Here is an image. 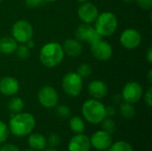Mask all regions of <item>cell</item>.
Masks as SVG:
<instances>
[{
  "label": "cell",
  "mask_w": 152,
  "mask_h": 151,
  "mask_svg": "<svg viewBox=\"0 0 152 151\" xmlns=\"http://www.w3.org/2000/svg\"><path fill=\"white\" fill-rule=\"evenodd\" d=\"M122 2H124V3H126V4H130V3H133L134 0H121Z\"/></svg>",
  "instance_id": "f35d334b"
},
{
  "label": "cell",
  "mask_w": 152,
  "mask_h": 151,
  "mask_svg": "<svg viewBox=\"0 0 152 151\" xmlns=\"http://www.w3.org/2000/svg\"><path fill=\"white\" fill-rule=\"evenodd\" d=\"M56 114L58 117L61 118H68L71 115V110L70 109L66 106V105H59L56 106Z\"/></svg>",
  "instance_id": "4316f807"
},
{
  "label": "cell",
  "mask_w": 152,
  "mask_h": 151,
  "mask_svg": "<svg viewBox=\"0 0 152 151\" xmlns=\"http://www.w3.org/2000/svg\"><path fill=\"white\" fill-rule=\"evenodd\" d=\"M36 125L34 116L28 112L12 114L9 120V131L16 137H24L31 133Z\"/></svg>",
  "instance_id": "6da1fadb"
},
{
  "label": "cell",
  "mask_w": 152,
  "mask_h": 151,
  "mask_svg": "<svg viewBox=\"0 0 152 151\" xmlns=\"http://www.w3.org/2000/svg\"><path fill=\"white\" fill-rule=\"evenodd\" d=\"M137 4L143 10L151 11L152 8V0H134Z\"/></svg>",
  "instance_id": "f546056e"
},
{
  "label": "cell",
  "mask_w": 152,
  "mask_h": 151,
  "mask_svg": "<svg viewBox=\"0 0 152 151\" xmlns=\"http://www.w3.org/2000/svg\"><path fill=\"white\" fill-rule=\"evenodd\" d=\"M61 85L67 95L77 97L83 89V78L77 72H69L63 77Z\"/></svg>",
  "instance_id": "5b68a950"
},
{
  "label": "cell",
  "mask_w": 152,
  "mask_h": 151,
  "mask_svg": "<svg viewBox=\"0 0 152 151\" xmlns=\"http://www.w3.org/2000/svg\"><path fill=\"white\" fill-rule=\"evenodd\" d=\"M14 53H16L17 57L20 60H27L30 55L29 48L26 44H21L17 46Z\"/></svg>",
  "instance_id": "d4e9b609"
},
{
  "label": "cell",
  "mask_w": 152,
  "mask_h": 151,
  "mask_svg": "<svg viewBox=\"0 0 152 151\" xmlns=\"http://www.w3.org/2000/svg\"><path fill=\"white\" fill-rule=\"evenodd\" d=\"M64 55L62 46L59 43L50 42L41 48L39 60L44 66L47 68H54L62 61Z\"/></svg>",
  "instance_id": "7a4b0ae2"
},
{
  "label": "cell",
  "mask_w": 152,
  "mask_h": 151,
  "mask_svg": "<svg viewBox=\"0 0 152 151\" xmlns=\"http://www.w3.org/2000/svg\"><path fill=\"white\" fill-rule=\"evenodd\" d=\"M61 46L64 54H66L69 57H73V58L77 57L83 52V45L81 42L78 41L77 39H73V38L67 39L64 41L63 45Z\"/></svg>",
  "instance_id": "2e32d148"
},
{
  "label": "cell",
  "mask_w": 152,
  "mask_h": 151,
  "mask_svg": "<svg viewBox=\"0 0 152 151\" xmlns=\"http://www.w3.org/2000/svg\"><path fill=\"white\" fill-rule=\"evenodd\" d=\"M37 98L39 103L46 109L56 107L59 101L57 91L50 85L43 86L38 92Z\"/></svg>",
  "instance_id": "ba28073f"
},
{
  "label": "cell",
  "mask_w": 152,
  "mask_h": 151,
  "mask_svg": "<svg viewBox=\"0 0 152 151\" xmlns=\"http://www.w3.org/2000/svg\"><path fill=\"white\" fill-rule=\"evenodd\" d=\"M25 44H27L26 45H27V46H28V48H30V47H31V48H33V47L35 46V44H34V42H33V41H32L31 39H29V40H28V41L27 43H25Z\"/></svg>",
  "instance_id": "d590c367"
},
{
  "label": "cell",
  "mask_w": 152,
  "mask_h": 151,
  "mask_svg": "<svg viewBox=\"0 0 152 151\" xmlns=\"http://www.w3.org/2000/svg\"><path fill=\"white\" fill-rule=\"evenodd\" d=\"M100 124H101L102 130L110 134H113L117 130V124L110 117H105Z\"/></svg>",
  "instance_id": "603a6c76"
},
{
  "label": "cell",
  "mask_w": 152,
  "mask_h": 151,
  "mask_svg": "<svg viewBox=\"0 0 152 151\" xmlns=\"http://www.w3.org/2000/svg\"><path fill=\"white\" fill-rule=\"evenodd\" d=\"M1 1H2V0H0V3H1Z\"/></svg>",
  "instance_id": "7bdbcfd3"
},
{
  "label": "cell",
  "mask_w": 152,
  "mask_h": 151,
  "mask_svg": "<svg viewBox=\"0 0 152 151\" xmlns=\"http://www.w3.org/2000/svg\"><path fill=\"white\" fill-rule=\"evenodd\" d=\"M119 111H120V114L122 115V117L126 119H131L135 115V109L133 106V104H131L129 102H126V101L120 105Z\"/></svg>",
  "instance_id": "7402d4cb"
},
{
  "label": "cell",
  "mask_w": 152,
  "mask_h": 151,
  "mask_svg": "<svg viewBox=\"0 0 152 151\" xmlns=\"http://www.w3.org/2000/svg\"><path fill=\"white\" fill-rule=\"evenodd\" d=\"M0 151H20V149L12 143H6L0 148Z\"/></svg>",
  "instance_id": "4dcf8cb0"
},
{
  "label": "cell",
  "mask_w": 152,
  "mask_h": 151,
  "mask_svg": "<svg viewBox=\"0 0 152 151\" xmlns=\"http://www.w3.org/2000/svg\"><path fill=\"white\" fill-rule=\"evenodd\" d=\"M12 37L21 44L27 43L33 36V27L26 20H17L12 28Z\"/></svg>",
  "instance_id": "8992f818"
},
{
  "label": "cell",
  "mask_w": 152,
  "mask_h": 151,
  "mask_svg": "<svg viewBox=\"0 0 152 151\" xmlns=\"http://www.w3.org/2000/svg\"><path fill=\"white\" fill-rule=\"evenodd\" d=\"M143 93L142 86L134 81L128 82L122 90V99L126 102H129L131 104H134L138 102Z\"/></svg>",
  "instance_id": "9c48e42d"
},
{
  "label": "cell",
  "mask_w": 152,
  "mask_h": 151,
  "mask_svg": "<svg viewBox=\"0 0 152 151\" xmlns=\"http://www.w3.org/2000/svg\"><path fill=\"white\" fill-rule=\"evenodd\" d=\"M146 57H147V60L150 63L152 62V48L150 47L147 51V54H146Z\"/></svg>",
  "instance_id": "e575fe53"
},
{
  "label": "cell",
  "mask_w": 152,
  "mask_h": 151,
  "mask_svg": "<svg viewBox=\"0 0 152 151\" xmlns=\"http://www.w3.org/2000/svg\"><path fill=\"white\" fill-rule=\"evenodd\" d=\"M25 3L28 7L35 8V7L41 5L44 3V0H25Z\"/></svg>",
  "instance_id": "1f68e13d"
},
{
  "label": "cell",
  "mask_w": 152,
  "mask_h": 151,
  "mask_svg": "<svg viewBox=\"0 0 152 151\" xmlns=\"http://www.w3.org/2000/svg\"><path fill=\"white\" fill-rule=\"evenodd\" d=\"M91 147L88 136L84 133H77L70 139L68 150L69 151H90Z\"/></svg>",
  "instance_id": "5bb4252c"
},
{
  "label": "cell",
  "mask_w": 152,
  "mask_h": 151,
  "mask_svg": "<svg viewBox=\"0 0 152 151\" xmlns=\"http://www.w3.org/2000/svg\"><path fill=\"white\" fill-rule=\"evenodd\" d=\"M75 36L78 41L88 42L90 44L102 37L93 26H91L90 24H86V23L80 24L76 28Z\"/></svg>",
  "instance_id": "8fae6325"
},
{
  "label": "cell",
  "mask_w": 152,
  "mask_h": 151,
  "mask_svg": "<svg viewBox=\"0 0 152 151\" xmlns=\"http://www.w3.org/2000/svg\"><path fill=\"white\" fill-rule=\"evenodd\" d=\"M77 15L84 23L91 24L94 22L95 20L97 19L99 15V12L96 5L89 2H86L83 3V4L78 8Z\"/></svg>",
  "instance_id": "4fadbf2b"
},
{
  "label": "cell",
  "mask_w": 152,
  "mask_h": 151,
  "mask_svg": "<svg viewBox=\"0 0 152 151\" xmlns=\"http://www.w3.org/2000/svg\"><path fill=\"white\" fill-rule=\"evenodd\" d=\"M56 0H44V2H48V3H51V2H54Z\"/></svg>",
  "instance_id": "60d3db41"
},
{
  "label": "cell",
  "mask_w": 152,
  "mask_h": 151,
  "mask_svg": "<svg viewBox=\"0 0 152 151\" xmlns=\"http://www.w3.org/2000/svg\"><path fill=\"white\" fill-rule=\"evenodd\" d=\"M69 128L70 130L77 133H83L86 129V125L83 119L79 117H73L69 120Z\"/></svg>",
  "instance_id": "ffe728a7"
},
{
  "label": "cell",
  "mask_w": 152,
  "mask_h": 151,
  "mask_svg": "<svg viewBox=\"0 0 152 151\" xmlns=\"http://www.w3.org/2000/svg\"><path fill=\"white\" fill-rule=\"evenodd\" d=\"M108 151H134L132 145L124 141H118L115 143H112Z\"/></svg>",
  "instance_id": "cb8c5ba5"
},
{
  "label": "cell",
  "mask_w": 152,
  "mask_h": 151,
  "mask_svg": "<svg viewBox=\"0 0 152 151\" xmlns=\"http://www.w3.org/2000/svg\"><path fill=\"white\" fill-rule=\"evenodd\" d=\"M148 79H149V82L150 83H151L152 82V70L151 69L150 71H149V75H148Z\"/></svg>",
  "instance_id": "8d00e7d4"
},
{
  "label": "cell",
  "mask_w": 152,
  "mask_h": 151,
  "mask_svg": "<svg viewBox=\"0 0 152 151\" xmlns=\"http://www.w3.org/2000/svg\"><path fill=\"white\" fill-rule=\"evenodd\" d=\"M91 146L99 151L107 150L112 144L111 134L100 130L95 132L90 139Z\"/></svg>",
  "instance_id": "7c38bea8"
},
{
  "label": "cell",
  "mask_w": 152,
  "mask_h": 151,
  "mask_svg": "<svg viewBox=\"0 0 152 151\" xmlns=\"http://www.w3.org/2000/svg\"><path fill=\"white\" fill-rule=\"evenodd\" d=\"M117 16L110 12H104L98 15L95 20V30L101 36H110L113 35L118 28Z\"/></svg>",
  "instance_id": "277c9868"
},
{
  "label": "cell",
  "mask_w": 152,
  "mask_h": 151,
  "mask_svg": "<svg viewBox=\"0 0 152 151\" xmlns=\"http://www.w3.org/2000/svg\"><path fill=\"white\" fill-rule=\"evenodd\" d=\"M151 93H152V87H149L148 90L146 91L145 93V96H144V101L146 102V104L148 105V107H151L152 105V97H151Z\"/></svg>",
  "instance_id": "d6a6232c"
},
{
  "label": "cell",
  "mask_w": 152,
  "mask_h": 151,
  "mask_svg": "<svg viewBox=\"0 0 152 151\" xmlns=\"http://www.w3.org/2000/svg\"><path fill=\"white\" fill-rule=\"evenodd\" d=\"M20 89L19 81L13 77H4L0 79V93L5 96H12Z\"/></svg>",
  "instance_id": "9a60e30c"
},
{
  "label": "cell",
  "mask_w": 152,
  "mask_h": 151,
  "mask_svg": "<svg viewBox=\"0 0 152 151\" xmlns=\"http://www.w3.org/2000/svg\"><path fill=\"white\" fill-rule=\"evenodd\" d=\"M77 73L82 77V78H86L90 77V75L92 74V68L88 63H82L77 67Z\"/></svg>",
  "instance_id": "484cf974"
},
{
  "label": "cell",
  "mask_w": 152,
  "mask_h": 151,
  "mask_svg": "<svg viewBox=\"0 0 152 151\" xmlns=\"http://www.w3.org/2000/svg\"><path fill=\"white\" fill-rule=\"evenodd\" d=\"M23 151H36V150H34L33 149H31V148H30V149H27V150H23Z\"/></svg>",
  "instance_id": "b9f144b4"
},
{
  "label": "cell",
  "mask_w": 152,
  "mask_h": 151,
  "mask_svg": "<svg viewBox=\"0 0 152 151\" xmlns=\"http://www.w3.org/2000/svg\"><path fill=\"white\" fill-rule=\"evenodd\" d=\"M82 114L88 123L98 125L106 117L105 106L96 99L87 100L82 106Z\"/></svg>",
  "instance_id": "3957f363"
},
{
  "label": "cell",
  "mask_w": 152,
  "mask_h": 151,
  "mask_svg": "<svg viewBox=\"0 0 152 151\" xmlns=\"http://www.w3.org/2000/svg\"><path fill=\"white\" fill-rule=\"evenodd\" d=\"M77 2H79V3H81V4H83V3H86V2H88V0H77Z\"/></svg>",
  "instance_id": "ab89813d"
},
{
  "label": "cell",
  "mask_w": 152,
  "mask_h": 151,
  "mask_svg": "<svg viewBox=\"0 0 152 151\" xmlns=\"http://www.w3.org/2000/svg\"><path fill=\"white\" fill-rule=\"evenodd\" d=\"M88 93L89 94L96 100H101L104 98L108 93V86L107 85L100 80L92 81L88 85Z\"/></svg>",
  "instance_id": "e0dca14e"
},
{
  "label": "cell",
  "mask_w": 152,
  "mask_h": 151,
  "mask_svg": "<svg viewBox=\"0 0 152 151\" xmlns=\"http://www.w3.org/2000/svg\"><path fill=\"white\" fill-rule=\"evenodd\" d=\"M90 44L91 53L96 60L100 61H107L111 58L113 53L112 46L107 41L102 39V37L94 41Z\"/></svg>",
  "instance_id": "52a82bcc"
},
{
  "label": "cell",
  "mask_w": 152,
  "mask_h": 151,
  "mask_svg": "<svg viewBox=\"0 0 152 151\" xmlns=\"http://www.w3.org/2000/svg\"><path fill=\"white\" fill-rule=\"evenodd\" d=\"M9 133H10V131H9L8 125H6L4 122L0 120V143H3L7 140Z\"/></svg>",
  "instance_id": "83f0119b"
},
{
  "label": "cell",
  "mask_w": 152,
  "mask_h": 151,
  "mask_svg": "<svg viewBox=\"0 0 152 151\" xmlns=\"http://www.w3.org/2000/svg\"><path fill=\"white\" fill-rule=\"evenodd\" d=\"M28 143L31 149L34 150H43L46 147L47 141L45 137L38 133H29L28 134Z\"/></svg>",
  "instance_id": "ac0fdd59"
},
{
  "label": "cell",
  "mask_w": 152,
  "mask_h": 151,
  "mask_svg": "<svg viewBox=\"0 0 152 151\" xmlns=\"http://www.w3.org/2000/svg\"><path fill=\"white\" fill-rule=\"evenodd\" d=\"M17 41L11 36H4L0 38V53L11 54L17 48Z\"/></svg>",
  "instance_id": "d6986e66"
},
{
  "label": "cell",
  "mask_w": 152,
  "mask_h": 151,
  "mask_svg": "<svg viewBox=\"0 0 152 151\" xmlns=\"http://www.w3.org/2000/svg\"><path fill=\"white\" fill-rule=\"evenodd\" d=\"M105 112H106V117H111L115 116L117 110H116L115 107H113V106H109V107H105Z\"/></svg>",
  "instance_id": "836d02e7"
},
{
  "label": "cell",
  "mask_w": 152,
  "mask_h": 151,
  "mask_svg": "<svg viewBox=\"0 0 152 151\" xmlns=\"http://www.w3.org/2000/svg\"><path fill=\"white\" fill-rule=\"evenodd\" d=\"M42 151H59L58 150H56L55 148H50V149H45Z\"/></svg>",
  "instance_id": "74e56055"
},
{
  "label": "cell",
  "mask_w": 152,
  "mask_h": 151,
  "mask_svg": "<svg viewBox=\"0 0 152 151\" xmlns=\"http://www.w3.org/2000/svg\"><path fill=\"white\" fill-rule=\"evenodd\" d=\"M49 143V145L52 148H56L58 147L61 142V139L60 137V135H58L57 133H51L48 137V139L46 140Z\"/></svg>",
  "instance_id": "f1b7e54d"
},
{
  "label": "cell",
  "mask_w": 152,
  "mask_h": 151,
  "mask_svg": "<svg viewBox=\"0 0 152 151\" xmlns=\"http://www.w3.org/2000/svg\"><path fill=\"white\" fill-rule=\"evenodd\" d=\"M24 108V102L20 97H12L8 102V109L12 114H17L22 111Z\"/></svg>",
  "instance_id": "44dd1931"
},
{
  "label": "cell",
  "mask_w": 152,
  "mask_h": 151,
  "mask_svg": "<svg viewBox=\"0 0 152 151\" xmlns=\"http://www.w3.org/2000/svg\"><path fill=\"white\" fill-rule=\"evenodd\" d=\"M119 41L122 46L126 49L132 50L140 45L142 42V36L136 29L126 28L121 33Z\"/></svg>",
  "instance_id": "30bf717a"
}]
</instances>
